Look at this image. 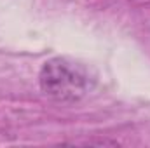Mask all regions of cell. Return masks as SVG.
<instances>
[{
  "mask_svg": "<svg viewBox=\"0 0 150 148\" xmlns=\"http://www.w3.org/2000/svg\"><path fill=\"white\" fill-rule=\"evenodd\" d=\"M96 84L91 68L80 61L65 56L47 59L38 73V85L42 92L56 101L75 103L86 98Z\"/></svg>",
  "mask_w": 150,
  "mask_h": 148,
  "instance_id": "cell-1",
  "label": "cell"
}]
</instances>
